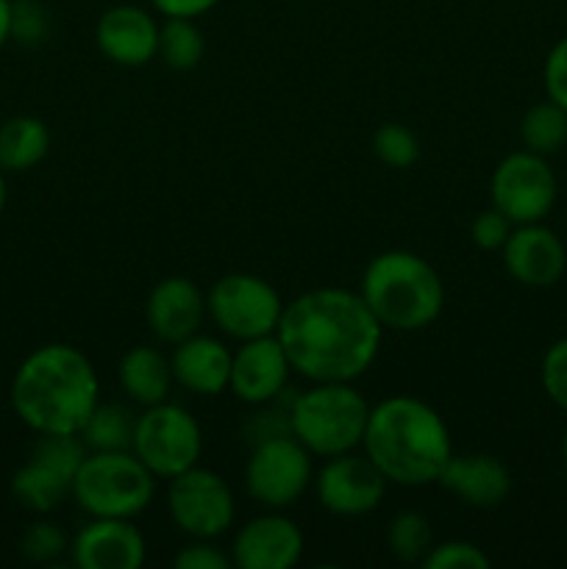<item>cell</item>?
Returning <instances> with one entry per match:
<instances>
[{"label":"cell","instance_id":"cell-8","mask_svg":"<svg viewBox=\"0 0 567 569\" xmlns=\"http://www.w3.org/2000/svg\"><path fill=\"white\" fill-rule=\"evenodd\" d=\"M284 306L278 289L253 272H228L206 292L209 320L237 342L272 337Z\"/></svg>","mask_w":567,"mask_h":569},{"label":"cell","instance_id":"cell-29","mask_svg":"<svg viewBox=\"0 0 567 569\" xmlns=\"http://www.w3.org/2000/svg\"><path fill=\"white\" fill-rule=\"evenodd\" d=\"M493 561L478 545L448 539V542H434L426 559L420 561L422 569H487Z\"/></svg>","mask_w":567,"mask_h":569},{"label":"cell","instance_id":"cell-27","mask_svg":"<svg viewBox=\"0 0 567 569\" xmlns=\"http://www.w3.org/2000/svg\"><path fill=\"white\" fill-rule=\"evenodd\" d=\"M387 545L404 565H420L434 545L431 522L420 511H400L389 520Z\"/></svg>","mask_w":567,"mask_h":569},{"label":"cell","instance_id":"cell-32","mask_svg":"<svg viewBox=\"0 0 567 569\" xmlns=\"http://www.w3.org/2000/svg\"><path fill=\"white\" fill-rule=\"evenodd\" d=\"M539 383L556 409L567 411V337L556 339L539 365Z\"/></svg>","mask_w":567,"mask_h":569},{"label":"cell","instance_id":"cell-5","mask_svg":"<svg viewBox=\"0 0 567 569\" xmlns=\"http://www.w3.org/2000/svg\"><path fill=\"white\" fill-rule=\"evenodd\" d=\"M370 403L350 381L311 383L292 395L289 431L311 456L331 459L361 448Z\"/></svg>","mask_w":567,"mask_h":569},{"label":"cell","instance_id":"cell-17","mask_svg":"<svg viewBox=\"0 0 567 569\" xmlns=\"http://www.w3.org/2000/svg\"><path fill=\"white\" fill-rule=\"evenodd\" d=\"M148 556L142 531L120 517H89L70 539V559L81 569H139Z\"/></svg>","mask_w":567,"mask_h":569},{"label":"cell","instance_id":"cell-6","mask_svg":"<svg viewBox=\"0 0 567 569\" xmlns=\"http://www.w3.org/2000/svg\"><path fill=\"white\" fill-rule=\"evenodd\" d=\"M156 495V476L133 450H89L72 478L70 498L89 517L133 520Z\"/></svg>","mask_w":567,"mask_h":569},{"label":"cell","instance_id":"cell-28","mask_svg":"<svg viewBox=\"0 0 567 569\" xmlns=\"http://www.w3.org/2000/svg\"><path fill=\"white\" fill-rule=\"evenodd\" d=\"M372 153L389 170H409L420 159V139L415 137V131L400 126V122H384L372 133Z\"/></svg>","mask_w":567,"mask_h":569},{"label":"cell","instance_id":"cell-36","mask_svg":"<svg viewBox=\"0 0 567 569\" xmlns=\"http://www.w3.org/2000/svg\"><path fill=\"white\" fill-rule=\"evenodd\" d=\"M153 9L161 17H187V20H198L206 11L215 9L220 0H150Z\"/></svg>","mask_w":567,"mask_h":569},{"label":"cell","instance_id":"cell-4","mask_svg":"<svg viewBox=\"0 0 567 569\" xmlns=\"http://www.w3.org/2000/svg\"><path fill=\"white\" fill-rule=\"evenodd\" d=\"M361 300L384 331L415 333L437 322L445 309V283L431 261L411 250H384L361 272Z\"/></svg>","mask_w":567,"mask_h":569},{"label":"cell","instance_id":"cell-35","mask_svg":"<svg viewBox=\"0 0 567 569\" xmlns=\"http://www.w3.org/2000/svg\"><path fill=\"white\" fill-rule=\"evenodd\" d=\"M543 83L548 100H554L567 111V37H561L545 56Z\"/></svg>","mask_w":567,"mask_h":569},{"label":"cell","instance_id":"cell-11","mask_svg":"<svg viewBox=\"0 0 567 569\" xmlns=\"http://www.w3.org/2000/svg\"><path fill=\"white\" fill-rule=\"evenodd\" d=\"M556 194H559V181L548 159L526 148L504 156L489 178L493 206L515 226L543 222L556 206Z\"/></svg>","mask_w":567,"mask_h":569},{"label":"cell","instance_id":"cell-14","mask_svg":"<svg viewBox=\"0 0 567 569\" xmlns=\"http://www.w3.org/2000/svg\"><path fill=\"white\" fill-rule=\"evenodd\" d=\"M306 539L298 522L284 511L267 509L237 531L231 545L233 567L239 569H292L304 559Z\"/></svg>","mask_w":567,"mask_h":569},{"label":"cell","instance_id":"cell-38","mask_svg":"<svg viewBox=\"0 0 567 569\" xmlns=\"http://www.w3.org/2000/svg\"><path fill=\"white\" fill-rule=\"evenodd\" d=\"M6 200H9V189H6V172L0 170V214L6 209Z\"/></svg>","mask_w":567,"mask_h":569},{"label":"cell","instance_id":"cell-30","mask_svg":"<svg viewBox=\"0 0 567 569\" xmlns=\"http://www.w3.org/2000/svg\"><path fill=\"white\" fill-rule=\"evenodd\" d=\"M50 37V11L39 0H11V39L37 48Z\"/></svg>","mask_w":567,"mask_h":569},{"label":"cell","instance_id":"cell-12","mask_svg":"<svg viewBox=\"0 0 567 569\" xmlns=\"http://www.w3.org/2000/svg\"><path fill=\"white\" fill-rule=\"evenodd\" d=\"M167 511L178 531L189 539H217L233 526L237 500L226 478L195 465L170 481Z\"/></svg>","mask_w":567,"mask_h":569},{"label":"cell","instance_id":"cell-18","mask_svg":"<svg viewBox=\"0 0 567 569\" xmlns=\"http://www.w3.org/2000/svg\"><path fill=\"white\" fill-rule=\"evenodd\" d=\"M94 44L111 64L145 67L159 50V22L142 6H111L94 22Z\"/></svg>","mask_w":567,"mask_h":569},{"label":"cell","instance_id":"cell-22","mask_svg":"<svg viewBox=\"0 0 567 569\" xmlns=\"http://www.w3.org/2000/svg\"><path fill=\"white\" fill-rule=\"evenodd\" d=\"M117 381L131 403L142 406V409L161 403L170 398V389L176 383L170 356L150 345H137L117 365Z\"/></svg>","mask_w":567,"mask_h":569},{"label":"cell","instance_id":"cell-19","mask_svg":"<svg viewBox=\"0 0 567 569\" xmlns=\"http://www.w3.org/2000/svg\"><path fill=\"white\" fill-rule=\"evenodd\" d=\"M206 317H209L206 295L200 292L198 283L183 276L161 278L145 300V320L150 333L170 348L200 333Z\"/></svg>","mask_w":567,"mask_h":569},{"label":"cell","instance_id":"cell-2","mask_svg":"<svg viewBox=\"0 0 567 569\" xmlns=\"http://www.w3.org/2000/svg\"><path fill=\"white\" fill-rule=\"evenodd\" d=\"M11 409L37 437L81 433L100 403L98 370L81 350L50 342L31 350L11 378Z\"/></svg>","mask_w":567,"mask_h":569},{"label":"cell","instance_id":"cell-10","mask_svg":"<svg viewBox=\"0 0 567 569\" xmlns=\"http://www.w3.org/2000/svg\"><path fill=\"white\" fill-rule=\"evenodd\" d=\"M311 459L315 456L292 433L250 445L248 465H245V492L265 509H289L309 492L315 481Z\"/></svg>","mask_w":567,"mask_h":569},{"label":"cell","instance_id":"cell-16","mask_svg":"<svg viewBox=\"0 0 567 569\" xmlns=\"http://www.w3.org/2000/svg\"><path fill=\"white\" fill-rule=\"evenodd\" d=\"M500 256H504L506 272L528 289L554 287L567 270L565 242L545 222H526V226L511 228Z\"/></svg>","mask_w":567,"mask_h":569},{"label":"cell","instance_id":"cell-34","mask_svg":"<svg viewBox=\"0 0 567 569\" xmlns=\"http://www.w3.org/2000/svg\"><path fill=\"white\" fill-rule=\"evenodd\" d=\"M172 565L178 569H231V553H222L215 539H192L176 553Z\"/></svg>","mask_w":567,"mask_h":569},{"label":"cell","instance_id":"cell-20","mask_svg":"<svg viewBox=\"0 0 567 569\" xmlns=\"http://www.w3.org/2000/svg\"><path fill=\"white\" fill-rule=\"evenodd\" d=\"M437 483L472 509H495L509 498L511 472L489 453H454Z\"/></svg>","mask_w":567,"mask_h":569},{"label":"cell","instance_id":"cell-39","mask_svg":"<svg viewBox=\"0 0 567 569\" xmlns=\"http://www.w3.org/2000/svg\"><path fill=\"white\" fill-rule=\"evenodd\" d=\"M561 465H565V470H567V433L561 437Z\"/></svg>","mask_w":567,"mask_h":569},{"label":"cell","instance_id":"cell-24","mask_svg":"<svg viewBox=\"0 0 567 569\" xmlns=\"http://www.w3.org/2000/svg\"><path fill=\"white\" fill-rule=\"evenodd\" d=\"M137 415L126 403H98L81 433L87 450H131Z\"/></svg>","mask_w":567,"mask_h":569},{"label":"cell","instance_id":"cell-13","mask_svg":"<svg viewBox=\"0 0 567 569\" xmlns=\"http://www.w3.org/2000/svg\"><path fill=\"white\" fill-rule=\"evenodd\" d=\"M387 478L367 459L365 450H350L326 459L315 472L317 503L334 517H365L381 506L387 495Z\"/></svg>","mask_w":567,"mask_h":569},{"label":"cell","instance_id":"cell-21","mask_svg":"<svg viewBox=\"0 0 567 569\" xmlns=\"http://www.w3.org/2000/svg\"><path fill=\"white\" fill-rule=\"evenodd\" d=\"M231 356L233 350H228L220 339L195 333V337L172 345V378L187 392L200 395V398H217L228 389Z\"/></svg>","mask_w":567,"mask_h":569},{"label":"cell","instance_id":"cell-37","mask_svg":"<svg viewBox=\"0 0 567 569\" xmlns=\"http://www.w3.org/2000/svg\"><path fill=\"white\" fill-rule=\"evenodd\" d=\"M11 39V0H0V50Z\"/></svg>","mask_w":567,"mask_h":569},{"label":"cell","instance_id":"cell-25","mask_svg":"<svg viewBox=\"0 0 567 569\" xmlns=\"http://www.w3.org/2000/svg\"><path fill=\"white\" fill-rule=\"evenodd\" d=\"M206 39L198 22L187 17H165L159 26V50L156 59L165 61V67L176 72L195 70L203 61Z\"/></svg>","mask_w":567,"mask_h":569},{"label":"cell","instance_id":"cell-31","mask_svg":"<svg viewBox=\"0 0 567 569\" xmlns=\"http://www.w3.org/2000/svg\"><path fill=\"white\" fill-rule=\"evenodd\" d=\"M22 556L28 561H37V565H48V561H56L61 553L70 550V542H67V533L61 531L56 522L39 520L22 533Z\"/></svg>","mask_w":567,"mask_h":569},{"label":"cell","instance_id":"cell-3","mask_svg":"<svg viewBox=\"0 0 567 569\" xmlns=\"http://www.w3.org/2000/svg\"><path fill=\"white\" fill-rule=\"evenodd\" d=\"M361 450L389 483L428 487L442 476L454 442L434 406L411 395H392L370 406Z\"/></svg>","mask_w":567,"mask_h":569},{"label":"cell","instance_id":"cell-7","mask_svg":"<svg viewBox=\"0 0 567 569\" xmlns=\"http://www.w3.org/2000/svg\"><path fill=\"white\" fill-rule=\"evenodd\" d=\"M131 450L156 478L172 481L200 461L203 431L183 406L161 400L137 415Z\"/></svg>","mask_w":567,"mask_h":569},{"label":"cell","instance_id":"cell-23","mask_svg":"<svg viewBox=\"0 0 567 569\" xmlns=\"http://www.w3.org/2000/svg\"><path fill=\"white\" fill-rule=\"evenodd\" d=\"M50 153V131L39 117L17 114L0 122V170L28 172Z\"/></svg>","mask_w":567,"mask_h":569},{"label":"cell","instance_id":"cell-15","mask_svg":"<svg viewBox=\"0 0 567 569\" xmlns=\"http://www.w3.org/2000/svg\"><path fill=\"white\" fill-rule=\"evenodd\" d=\"M289 376H292V365L276 333L248 339V342H239L231 356L228 392H233V398L248 406L270 403L287 392Z\"/></svg>","mask_w":567,"mask_h":569},{"label":"cell","instance_id":"cell-9","mask_svg":"<svg viewBox=\"0 0 567 569\" xmlns=\"http://www.w3.org/2000/svg\"><path fill=\"white\" fill-rule=\"evenodd\" d=\"M78 433H44L37 439L26 465L11 478V495L22 509L50 515L72 492V478L87 456Z\"/></svg>","mask_w":567,"mask_h":569},{"label":"cell","instance_id":"cell-33","mask_svg":"<svg viewBox=\"0 0 567 569\" xmlns=\"http://www.w3.org/2000/svg\"><path fill=\"white\" fill-rule=\"evenodd\" d=\"M511 228H515V222H511L506 214H500L495 206H489V209L478 211L476 220L470 222V239L478 250H487V253H493V250L504 248L506 239H509V233H511Z\"/></svg>","mask_w":567,"mask_h":569},{"label":"cell","instance_id":"cell-26","mask_svg":"<svg viewBox=\"0 0 567 569\" xmlns=\"http://www.w3.org/2000/svg\"><path fill=\"white\" fill-rule=\"evenodd\" d=\"M520 142L545 159L556 156L567 144V111L548 98L534 103L520 120Z\"/></svg>","mask_w":567,"mask_h":569},{"label":"cell","instance_id":"cell-1","mask_svg":"<svg viewBox=\"0 0 567 569\" xmlns=\"http://www.w3.org/2000/svg\"><path fill=\"white\" fill-rule=\"evenodd\" d=\"M276 337L300 378L354 383L376 365L384 328L359 292L322 287L284 306Z\"/></svg>","mask_w":567,"mask_h":569}]
</instances>
